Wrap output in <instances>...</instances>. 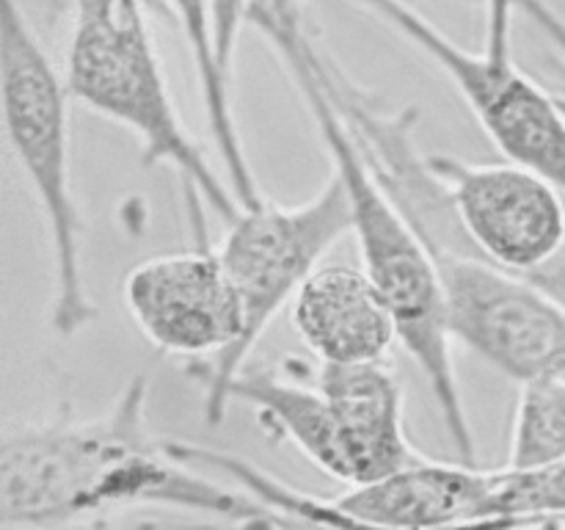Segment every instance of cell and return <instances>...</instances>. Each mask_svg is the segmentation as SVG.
I'll return each mask as SVG.
<instances>
[{
	"instance_id": "obj_1",
	"label": "cell",
	"mask_w": 565,
	"mask_h": 530,
	"mask_svg": "<svg viewBox=\"0 0 565 530\" xmlns=\"http://www.w3.org/2000/svg\"><path fill=\"white\" fill-rule=\"evenodd\" d=\"M149 379L132 375L110 409L9 431L0 445L6 530H64L119 508H171L241 530H301L241 489L215 484L149 428Z\"/></svg>"
},
{
	"instance_id": "obj_2",
	"label": "cell",
	"mask_w": 565,
	"mask_h": 530,
	"mask_svg": "<svg viewBox=\"0 0 565 530\" xmlns=\"http://www.w3.org/2000/svg\"><path fill=\"white\" fill-rule=\"evenodd\" d=\"M248 25L274 50L309 119L318 127L331 169L345 186L351 204V235L359 246L364 274L390 301L401 329V346L423 370L458 456L463 464H478L472 425L463 409L452 359V335L447 326L439 268L412 221L367 169L334 103L320 86L309 55L318 28L309 20L307 6L303 0H254L248 9Z\"/></svg>"
},
{
	"instance_id": "obj_3",
	"label": "cell",
	"mask_w": 565,
	"mask_h": 530,
	"mask_svg": "<svg viewBox=\"0 0 565 530\" xmlns=\"http://www.w3.org/2000/svg\"><path fill=\"white\" fill-rule=\"evenodd\" d=\"M66 88L94 114L127 127L147 166H169L226 224L241 215L235 193L202 152L166 83L143 0H75Z\"/></svg>"
},
{
	"instance_id": "obj_4",
	"label": "cell",
	"mask_w": 565,
	"mask_h": 530,
	"mask_svg": "<svg viewBox=\"0 0 565 530\" xmlns=\"http://www.w3.org/2000/svg\"><path fill=\"white\" fill-rule=\"evenodd\" d=\"M70 99L64 75L44 53L22 6L3 0L0 103L6 141L47 224L53 257L50 326L58 337H75L97 318L83 271V219L72 191Z\"/></svg>"
},
{
	"instance_id": "obj_5",
	"label": "cell",
	"mask_w": 565,
	"mask_h": 530,
	"mask_svg": "<svg viewBox=\"0 0 565 530\" xmlns=\"http://www.w3.org/2000/svg\"><path fill=\"white\" fill-rule=\"evenodd\" d=\"M351 235V204L337 174L320 186L312 199L279 204L263 199L257 208L241 210L218 246L243 312V337L224 370L204 379V417H226L224 392L246 370V359L263 340L276 315L292 301L309 276L320 268L334 243Z\"/></svg>"
},
{
	"instance_id": "obj_6",
	"label": "cell",
	"mask_w": 565,
	"mask_h": 530,
	"mask_svg": "<svg viewBox=\"0 0 565 530\" xmlns=\"http://www.w3.org/2000/svg\"><path fill=\"white\" fill-rule=\"evenodd\" d=\"M423 50L461 92L475 119L511 163L555 182L565 193V108L513 61L469 53L406 0H356Z\"/></svg>"
},
{
	"instance_id": "obj_7",
	"label": "cell",
	"mask_w": 565,
	"mask_h": 530,
	"mask_svg": "<svg viewBox=\"0 0 565 530\" xmlns=\"http://www.w3.org/2000/svg\"><path fill=\"white\" fill-rule=\"evenodd\" d=\"M121 304L154 348L185 357L188 373L202 381L224 370L241 346V301L218 248L143 259L127 271Z\"/></svg>"
},
{
	"instance_id": "obj_8",
	"label": "cell",
	"mask_w": 565,
	"mask_h": 530,
	"mask_svg": "<svg viewBox=\"0 0 565 530\" xmlns=\"http://www.w3.org/2000/svg\"><path fill=\"white\" fill-rule=\"evenodd\" d=\"M450 193L463 235L478 257L516 276H533L565 248V193L524 166L467 163L428 155Z\"/></svg>"
},
{
	"instance_id": "obj_9",
	"label": "cell",
	"mask_w": 565,
	"mask_h": 530,
	"mask_svg": "<svg viewBox=\"0 0 565 530\" xmlns=\"http://www.w3.org/2000/svg\"><path fill=\"white\" fill-rule=\"evenodd\" d=\"M292 324L318 364L386 362L401 329L384 293L353 265H320L292 301Z\"/></svg>"
},
{
	"instance_id": "obj_10",
	"label": "cell",
	"mask_w": 565,
	"mask_h": 530,
	"mask_svg": "<svg viewBox=\"0 0 565 530\" xmlns=\"http://www.w3.org/2000/svg\"><path fill=\"white\" fill-rule=\"evenodd\" d=\"M312 379L329 395L345 431L348 489L384 480L417 462L403 428V386L390 364H318Z\"/></svg>"
},
{
	"instance_id": "obj_11",
	"label": "cell",
	"mask_w": 565,
	"mask_h": 530,
	"mask_svg": "<svg viewBox=\"0 0 565 530\" xmlns=\"http://www.w3.org/2000/svg\"><path fill=\"white\" fill-rule=\"evenodd\" d=\"M169 6L174 9L177 22H180L188 47H191L199 86H202L204 114H207V125L213 132L215 149L221 155V163H224L226 182H230L232 193L243 210L257 208L265 197L259 191V182L254 177L252 163H248L246 147H243L241 130H237L235 114H232L230 77L221 72L218 55H215L207 0H169Z\"/></svg>"
},
{
	"instance_id": "obj_12",
	"label": "cell",
	"mask_w": 565,
	"mask_h": 530,
	"mask_svg": "<svg viewBox=\"0 0 565 530\" xmlns=\"http://www.w3.org/2000/svg\"><path fill=\"white\" fill-rule=\"evenodd\" d=\"M565 458V379H539L519 384L513 417L511 469H535Z\"/></svg>"
},
{
	"instance_id": "obj_13",
	"label": "cell",
	"mask_w": 565,
	"mask_h": 530,
	"mask_svg": "<svg viewBox=\"0 0 565 530\" xmlns=\"http://www.w3.org/2000/svg\"><path fill=\"white\" fill-rule=\"evenodd\" d=\"M254 0H207L210 20H213L215 55H218L221 72L232 77V61H235L237 36L248 22V9Z\"/></svg>"
},
{
	"instance_id": "obj_14",
	"label": "cell",
	"mask_w": 565,
	"mask_h": 530,
	"mask_svg": "<svg viewBox=\"0 0 565 530\" xmlns=\"http://www.w3.org/2000/svg\"><path fill=\"white\" fill-rule=\"evenodd\" d=\"M486 9V50L491 61L505 64L511 59V28L516 14V0H475Z\"/></svg>"
},
{
	"instance_id": "obj_15",
	"label": "cell",
	"mask_w": 565,
	"mask_h": 530,
	"mask_svg": "<svg viewBox=\"0 0 565 530\" xmlns=\"http://www.w3.org/2000/svg\"><path fill=\"white\" fill-rule=\"evenodd\" d=\"M516 9L524 11L541 31L550 36V42H555V47L561 50L563 59H565V20L552 9L546 0H516ZM563 108H565V99H561Z\"/></svg>"
},
{
	"instance_id": "obj_16",
	"label": "cell",
	"mask_w": 565,
	"mask_h": 530,
	"mask_svg": "<svg viewBox=\"0 0 565 530\" xmlns=\"http://www.w3.org/2000/svg\"><path fill=\"white\" fill-rule=\"evenodd\" d=\"M524 279L535 282L541 290L550 293L555 301H561L565 307V248L557 254L555 259H552L550 265H546V268H541L539 274H533V276H524Z\"/></svg>"
},
{
	"instance_id": "obj_17",
	"label": "cell",
	"mask_w": 565,
	"mask_h": 530,
	"mask_svg": "<svg viewBox=\"0 0 565 530\" xmlns=\"http://www.w3.org/2000/svg\"><path fill=\"white\" fill-rule=\"evenodd\" d=\"M77 530H119V528H116V524L110 522V519H97V522L83 524V528H77Z\"/></svg>"
},
{
	"instance_id": "obj_18",
	"label": "cell",
	"mask_w": 565,
	"mask_h": 530,
	"mask_svg": "<svg viewBox=\"0 0 565 530\" xmlns=\"http://www.w3.org/2000/svg\"><path fill=\"white\" fill-rule=\"evenodd\" d=\"M539 530H565V519H561V522L544 524V528H539Z\"/></svg>"
}]
</instances>
